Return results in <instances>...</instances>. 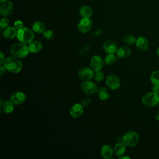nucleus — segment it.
Listing matches in <instances>:
<instances>
[{
    "label": "nucleus",
    "instance_id": "obj_1",
    "mask_svg": "<svg viewBox=\"0 0 159 159\" xmlns=\"http://www.w3.org/2000/svg\"><path fill=\"white\" fill-rule=\"evenodd\" d=\"M3 65L6 70L12 73H17L20 72L22 68V61L19 58L14 56L7 57L5 60Z\"/></svg>",
    "mask_w": 159,
    "mask_h": 159
},
{
    "label": "nucleus",
    "instance_id": "obj_2",
    "mask_svg": "<svg viewBox=\"0 0 159 159\" xmlns=\"http://www.w3.org/2000/svg\"><path fill=\"white\" fill-rule=\"evenodd\" d=\"M30 51L29 47L23 43H17L14 44L11 48V53L12 56L20 58L27 57Z\"/></svg>",
    "mask_w": 159,
    "mask_h": 159
},
{
    "label": "nucleus",
    "instance_id": "obj_3",
    "mask_svg": "<svg viewBox=\"0 0 159 159\" xmlns=\"http://www.w3.org/2000/svg\"><path fill=\"white\" fill-rule=\"evenodd\" d=\"M17 38L20 42L24 44H29L34 40V32L27 27H23L17 30Z\"/></svg>",
    "mask_w": 159,
    "mask_h": 159
},
{
    "label": "nucleus",
    "instance_id": "obj_4",
    "mask_svg": "<svg viewBox=\"0 0 159 159\" xmlns=\"http://www.w3.org/2000/svg\"><path fill=\"white\" fill-rule=\"evenodd\" d=\"M122 143L129 147H133L137 145L139 141L138 134L134 131H129L122 137Z\"/></svg>",
    "mask_w": 159,
    "mask_h": 159
},
{
    "label": "nucleus",
    "instance_id": "obj_5",
    "mask_svg": "<svg viewBox=\"0 0 159 159\" xmlns=\"http://www.w3.org/2000/svg\"><path fill=\"white\" fill-rule=\"evenodd\" d=\"M142 102L147 107H155L159 103V94L153 91L148 93L142 97Z\"/></svg>",
    "mask_w": 159,
    "mask_h": 159
},
{
    "label": "nucleus",
    "instance_id": "obj_6",
    "mask_svg": "<svg viewBox=\"0 0 159 159\" xmlns=\"http://www.w3.org/2000/svg\"><path fill=\"white\" fill-rule=\"evenodd\" d=\"M81 88L82 91L88 95H92L97 92L98 90L97 85L89 80L83 81L81 83Z\"/></svg>",
    "mask_w": 159,
    "mask_h": 159
},
{
    "label": "nucleus",
    "instance_id": "obj_7",
    "mask_svg": "<svg viewBox=\"0 0 159 159\" xmlns=\"http://www.w3.org/2000/svg\"><path fill=\"white\" fill-rule=\"evenodd\" d=\"M92 26L93 21L90 19V17H83L78 24V28L80 32L85 34L88 32L91 29Z\"/></svg>",
    "mask_w": 159,
    "mask_h": 159
},
{
    "label": "nucleus",
    "instance_id": "obj_8",
    "mask_svg": "<svg viewBox=\"0 0 159 159\" xmlns=\"http://www.w3.org/2000/svg\"><path fill=\"white\" fill-rule=\"evenodd\" d=\"M106 83L110 89L115 90L120 87V80L116 75L111 74L107 76L106 79Z\"/></svg>",
    "mask_w": 159,
    "mask_h": 159
},
{
    "label": "nucleus",
    "instance_id": "obj_9",
    "mask_svg": "<svg viewBox=\"0 0 159 159\" xmlns=\"http://www.w3.org/2000/svg\"><path fill=\"white\" fill-rule=\"evenodd\" d=\"M104 61L103 59L99 55L93 56L90 61V65L91 68L94 70V71H101L102 68L104 67Z\"/></svg>",
    "mask_w": 159,
    "mask_h": 159
},
{
    "label": "nucleus",
    "instance_id": "obj_10",
    "mask_svg": "<svg viewBox=\"0 0 159 159\" xmlns=\"http://www.w3.org/2000/svg\"><path fill=\"white\" fill-rule=\"evenodd\" d=\"M94 70L92 68L88 67H83L81 68L78 73V77L83 81L90 80L94 78Z\"/></svg>",
    "mask_w": 159,
    "mask_h": 159
},
{
    "label": "nucleus",
    "instance_id": "obj_11",
    "mask_svg": "<svg viewBox=\"0 0 159 159\" xmlns=\"http://www.w3.org/2000/svg\"><path fill=\"white\" fill-rule=\"evenodd\" d=\"M27 96L25 93L21 91H15L12 93L10 97L11 101L16 105H19L24 103L26 100Z\"/></svg>",
    "mask_w": 159,
    "mask_h": 159
},
{
    "label": "nucleus",
    "instance_id": "obj_12",
    "mask_svg": "<svg viewBox=\"0 0 159 159\" xmlns=\"http://www.w3.org/2000/svg\"><path fill=\"white\" fill-rule=\"evenodd\" d=\"M14 10L13 4L11 1H4L0 6V12L3 16H7L11 14Z\"/></svg>",
    "mask_w": 159,
    "mask_h": 159
},
{
    "label": "nucleus",
    "instance_id": "obj_13",
    "mask_svg": "<svg viewBox=\"0 0 159 159\" xmlns=\"http://www.w3.org/2000/svg\"><path fill=\"white\" fill-rule=\"evenodd\" d=\"M83 112L84 107L81 104L79 103L73 104L70 109V114L74 118H78L80 117L83 114Z\"/></svg>",
    "mask_w": 159,
    "mask_h": 159
},
{
    "label": "nucleus",
    "instance_id": "obj_14",
    "mask_svg": "<svg viewBox=\"0 0 159 159\" xmlns=\"http://www.w3.org/2000/svg\"><path fill=\"white\" fill-rule=\"evenodd\" d=\"M104 51L107 53H114L117 51V45L112 40H106L102 45Z\"/></svg>",
    "mask_w": 159,
    "mask_h": 159
},
{
    "label": "nucleus",
    "instance_id": "obj_15",
    "mask_svg": "<svg viewBox=\"0 0 159 159\" xmlns=\"http://www.w3.org/2000/svg\"><path fill=\"white\" fill-rule=\"evenodd\" d=\"M135 43L137 48L142 51L147 50L149 47V42L148 39L143 36L139 37L136 39V42Z\"/></svg>",
    "mask_w": 159,
    "mask_h": 159
},
{
    "label": "nucleus",
    "instance_id": "obj_16",
    "mask_svg": "<svg viewBox=\"0 0 159 159\" xmlns=\"http://www.w3.org/2000/svg\"><path fill=\"white\" fill-rule=\"evenodd\" d=\"M17 30L14 27H7L3 31V37L7 39H13L17 37Z\"/></svg>",
    "mask_w": 159,
    "mask_h": 159
},
{
    "label": "nucleus",
    "instance_id": "obj_17",
    "mask_svg": "<svg viewBox=\"0 0 159 159\" xmlns=\"http://www.w3.org/2000/svg\"><path fill=\"white\" fill-rule=\"evenodd\" d=\"M114 149L109 145H104L102 147L101 150V155L102 158L108 159L111 158L114 153Z\"/></svg>",
    "mask_w": 159,
    "mask_h": 159
},
{
    "label": "nucleus",
    "instance_id": "obj_18",
    "mask_svg": "<svg viewBox=\"0 0 159 159\" xmlns=\"http://www.w3.org/2000/svg\"><path fill=\"white\" fill-rule=\"evenodd\" d=\"M28 47L30 53H37L42 49V43L38 40H33L29 44Z\"/></svg>",
    "mask_w": 159,
    "mask_h": 159
},
{
    "label": "nucleus",
    "instance_id": "obj_19",
    "mask_svg": "<svg viewBox=\"0 0 159 159\" xmlns=\"http://www.w3.org/2000/svg\"><path fill=\"white\" fill-rule=\"evenodd\" d=\"M117 55L120 58H126L131 54V49L127 45H124L117 49Z\"/></svg>",
    "mask_w": 159,
    "mask_h": 159
},
{
    "label": "nucleus",
    "instance_id": "obj_20",
    "mask_svg": "<svg viewBox=\"0 0 159 159\" xmlns=\"http://www.w3.org/2000/svg\"><path fill=\"white\" fill-rule=\"evenodd\" d=\"M97 95L99 99L102 101H106L110 98V94L107 88L101 87L97 90Z\"/></svg>",
    "mask_w": 159,
    "mask_h": 159
},
{
    "label": "nucleus",
    "instance_id": "obj_21",
    "mask_svg": "<svg viewBox=\"0 0 159 159\" xmlns=\"http://www.w3.org/2000/svg\"><path fill=\"white\" fill-rule=\"evenodd\" d=\"M2 111L6 114H10L12 112L14 109V104L10 100L4 101L1 106Z\"/></svg>",
    "mask_w": 159,
    "mask_h": 159
},
{
    "label": "nucleus",
    "instance_id": "obj_22",
    "mask_svg": "<svg viewBox=\"0 0 159 159\" xmlns=\"http://www.w3.org/2000/svg\"><path fill=\"white\" fill-rule=\"evenodd\" d=\"M32 30L34 32L36 33H43L45 30V24L40 21H35L33 23L32 26Z\"/></svg>",
    "mask_w": 159,
    "mask_h": 159
},
{
    "label": "nucleus",
    "instance_id": "obj_23",
    "mask_svg": "<svg viewBox=\"0 0 159 159\" xmlns=\"http://www.w3.org/2000/svg\"><path fill=\"white\" fill-rule=\"evenodd\" d=\"M125 145L123 143H117L114 148V153L116 156L120 157L125 152Z\"/></svg>",
    "mask_w": 159,
    "mask_h": 159
},
{
    "label": "nucleus",
    "instance_id": "obj_24",
    "mask_svg": "<svg viewBox=\"0 0 159 159\" xmlns=\"http://www.w3.org/2000/svg\"><path fill=\"white\" fill-rule=\"evenodd\" d=\"M79 12L81 17L89 18L92 16L93 11L91 7L88 6H83L80 7Z\"/></svg>",
    "mask_w": 159,
    "mask_h": 159
},
{
    "label": "nucleus",
    "instance_id": "obj_25",
    "mask_svg": "<svg viewBox=\"0 0 159 159\" xmlns=\"http://www.w3.org/2000/svg\"><path fill=\"white\" fill-rule=\"evenodd\" d=\"M116 58L114 53H108L104 58V63L107 65H111L116 61Z\"/></svg>",
    "mask_w": 159,
    "mask_h": 159
},
{
    "label": "nucleus",
    "instance_id": "obj_26",
    "mask_svg": "<svg viewBox=\"0 0 159 159\" xmlns=\"http://www.w3.org/2000/svg\"><path fill=\"white\" fill-rule=\"evenodd\" d=\"M150 81L153 84H159V70H156L152 73Z\"/></svg>",
    "mask_w": 159,
    "mask_h": 159
},
{
    "label": "nucleus",
    "instance_id": "obj_27",
    "mask_svg": "<svg viewBox=\"0 0 159 159\" xmlns=\"http://www.w3.org/2000/svg\"><path fill=\"white\" fill-rule=\"evenodd\" d=\"M123 42L127 44V45H132L134 43H135L136 42V39L134 36L132 35H125L124 37H123Z\"/></svg>",
    "mask_w": 159,
    "mask_h": 159
},
{
    "label": "nucleus",
    "instance_id": "obj_28",
    "mask_svg": "<svg viewBox=\"0 0 159 159\" xmlns=\"http://www.w3.org/2000/svg\"><path fill=\"white\" fill-rule=\"evenodd\" d=\"M104 73L101 71H96L94 75V78L96 81H101L104 80Z\"/></svg>",
    "mask_w": 159,
    "mask_h": 159
},
{
    "label": "nucleus",
    "instance_id": "obj_29",
    "mask_svg": "<svg viewBox=\"0 0 159 159\" xmlns=\"http://www.w3.org/2000/svg\"><path fill=\"white\" fill-rule=\"evenodd\" d=\"M43 37L47 39V40H51L53 37V32L51 30H45V32L43 33Z\"/></svg>",
    "mask_w": 159,
    "mask_h": 159
},
{
    "label": "nucleus",
    "instance_id": "obj_30",
    "mask_svg": "<svg viewBox=\"0 0 159 159\" xmlns=\"http://www.w3.org/2000/svg\"><path fill=\"white\" fill-rule=\"evenodd\" d=\"M9 25V20L6 17H3L1 19L0 22V26L1 29H6Z\"/></svg>",
    "mask_w": 159,
    "mask_h": 159
},
{
    "label": "nucleus",
    "instance_id": "obj_31",
    "mask_svg": "<svg viewBox=\"0 0 159 159\" xmlns=\"http://www.w3.org/2000/svg\"><path fill=\"white\" fill-rule=\"evenodd\" d=\"M14 27L18 30L21 29L22 28L24 27V23L22 21L20 20H17L16 21L14 22Z\"/></svg>",
    "mask_w": 159,
    "mask_h": 159
},
{
    "label": "nucleus",
    "instance_id": "obj_32",
    "mask_svg": "<svg viewBox=\"0 0 159 159\" xmlns=\"http://www.w3.org/2000/svg\"><path fill=\"white\" fill-rule=\"evenodd\" d=\"M91 101L89 98H86L81 101V104L83 105V107H86L89 106L91 104Z\"/></svg>",
    "mask_w": 159,
    "mask_h": 159
},
{
    "label": "nucleus",
    "instance_id": "obj_33",
    "mask_svg": "<svg viewBox=\"0 0 159 159\" xmlns=\"http://www.w3.org/2000/svg\"><path fill=\"white\" fill-rule=\"evenodd\" d=\"M152 89L153 92L159 94V84H153Z\"/></svg>",
    "mask_w": 159,
    "mask_h": 159
},
{
    "label": "nucleus",
    "instance_id": "obj_34",
    "mask_svg": "<svg viewBox=\"0 0 159 159\" xmlns=\"http://www.w3.org/2000/svg\"><path fill=\"white\" fill-rule=\"evenodd\" d=\"M0 57H1V60H0V64L1 65H3L4 61H5V56L3 54V53L1 52L0 53Z\"/></svg>",
    "mask_w": 159,
    "mask_h": 159
},
{
    "label": "nucleus",
    "instance_id": "obj_35",
    "mask_svg": "<svg viewBox=\"0 0 159 159\" xmlns=\"http://www.w3.org/2000/svg\"><path fill=\"white\" fill-rule=\"evenodd\" d=\"M6 71V68L4 67V65H1V68H0V73H1V75H3L4 73H5Z\"/></svg>",
    "mask_w": 159,
    "mask_h": 159
},
{
    "label": "nucleus",
    "instance_id": "obj_36",
    "mask_svg": "<svg viewBox=\"0 0 159 159\" xmlns=\"http://www.w3.org/2000/svg\"><path fill=\"white\" fill-rule=\"evenodd\" d=\"M122 137H117V139H116V142L117 143H122Z\"/></svg>",
    "mask_w": 159,
    "mask_h": 159
},
{
    "label": "nucleus",
    "instance_id": "obj_37",
    "mask_svg": "<svg viewBox=\"0 0 159 159\" xmlns=\"http://www.w3.org/2000/svg\"><path fill=\"white\" fill-rule=\"evenodd\" d=\"M119 158H121V159H122V158H127V159H130V158L129 157H127V156H123V155L121 156V157H119Z\"/></svg>",
    "mask_w": 159,
    "mask_h": 159
},
{
    "label": "nucleus",
    "instance_id": "obj_38",
    "mask_svg": "<svg viewBox=\"0 0 159 159\" xmlns=\"http://www.w3.org/2000/svg\"><path fill=\"white\" fill-rule=\"evenodd\" d=\"M156 119H157V120H159V111L156 114Z\"/></svg>",
    "mask_w": 159,
    "mask_h": 159
},
{
    "label": "nucleus",
    "instance_id": "obj_39",
    "mask_svg": "<svg viewBox=\"0 0 159 159\" xmlns=\"http://www.w3.org/2000/svg\"><path fill=\"white\" fill-rule=\"evenodd\" d=\"M157 55L159 57V47L157 48Z\"/></svg>",
    "mask_w": 159,
    "mask_h": 159
},
{
    "label": "nucleus",
    "instance_id": "obj_40",
    "mask_svg": "<svg viewBox=\"0 0 159 159\" xmlns=\"http://www.w3.org/2000/svg\"><path fill=\"white\" fill-rule=\"evenodd\" d=\"M7 0H0V2H1V3H2V2H4V1H6Z\"/></svg>",
    "mask_w": 159,
    "mask_h": 159
},
{
    "label": "nucleus",
    "instance_id": "obj_41",
    "mask_svg": "<svg viewBox=\"0 0 159 159\" xmlns=\"http://www.w3.org/2000/svg\"><path fill=\"white\" fill-rule=\"evenodd\" d=\"M158 107H159V103H158Z\"/></svg>",
    "mask_w": 159,
    "mask_h": 159
}]
</instances>
